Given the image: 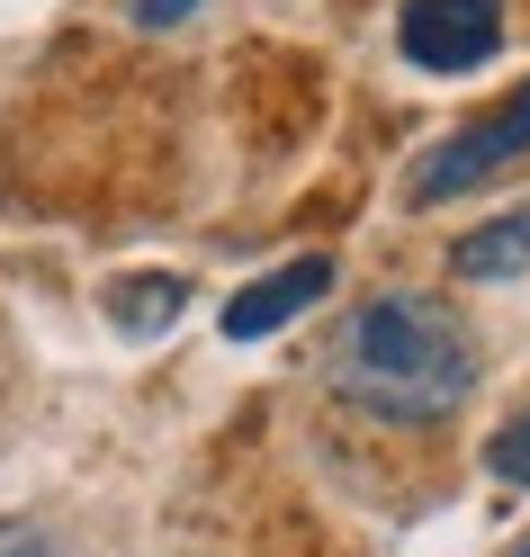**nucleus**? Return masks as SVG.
<instances>
[{"instance_id":"1","label":"nucleus","mask_w":530,"mask_h":557,"mask_svg":"<svg viewBox=\"0 0 530 557\" xmlns=\"http://www.w3.org/2000/svg\"><path fill=\"white\" fill-rule=\"evenodd\" d=\"M324 377L342 405L378 413V423H441L477 387V333L432 288H378L342 315Z\"/></svg>"},{"instance_id":"2","label":"nucleus","mask_w":530,"mask_h":557,"mask_svg":"<svg viewBox=\"0 0 530 557\" xmlns=\"http://www.w3.org/2000/svg\"><path fill=\"white\" fill-rule=\"evenodd\" d=\"M521 153H530V82H521V90H504L485 117H468L458 135H441V145L414 162V198H422V207L468 198V189H485V181H494V171H513Z\"/></svg>"},{"instance_id":"3","label":"nucleus","mask_w":530,"mask_h":557,"mask_svg":"<svg viewBox=\"0 0 530 557\" xmlns=\"http://www.w3.org/2000/svg\"><path fill=\"white\" fill-rule=\"evenodd\" d=\"M504 37V0H405L396 46L414 73H477Z\"/></svg>"},{"instance_id":"4","label":"nucleus","mask_w":530,"mask_h":557,"mask_svg":"<svg viewBox=\"0 0 530 557\" xmlns=\"http://www.w3.org/2000/svg\"><path fill=\"white\" fill-rule=\"evenodd\" d=\"M324 288H333V261H324V252H306V261H288V270H261L243 297H225V342H270L279 324H297Z\"/></svg>"},{"instance_id":"5","label":"nucleus","mask_w":530,"mask_h":557,"mask_svg":"<svg viewBox=\"0 0 530 557\" xmlns=\"http://www.w3.org/2000/svg\"><path fill=\"white\" fill-rule=\"evenodd\" d=\"M458 278H521L530 270V207H513V216H494L477 234H458V252H449Z\"/></svg>"},{"instance_id":"6","label":"nucleus","mask_w":530,"mask_h":557,"mask_svg":"<svg viewBox=\"0 0 530 557\" xmlns=\"http://www.w3.org/2000/svg\"><path fill=\"white\" fill-rule=\"evenodd\" d=\"M109 315H118V333H162L171 315H181V278H118L109 288Z\"/></svg>"},{"instance_id":"7","label":"nucleus","mask_w":530,"mask_h":557,"mask_svg":"<svg viewBox=\"0 0 530 557\" xmlns=\"http://www.w3.org/2000/svg\"><path fill=\"white\" fill-rule=\"evenodd\" d=\"M485 476H494V485H530V405L485 441Z\"/></svg>"},{"instance_id":"8","label":"nucleus","mask_w":530,"mask_h":557,"mask_svg":"<svg viewBox=\"0 0 530 557\" xmlns=\"http://www.w3.org/2000/svg\"><path fill=\"white\" fill-rule=\"evenodd\" d=\"M198 10V0H135V18H145V27H181Z\"/></svg>"},{"instance_id":"9","label":"nucleus","mask_w":530,"mask_h":557,"mask_svg":"<svg viewBox=\"0 0 530 557\" xmlns=\"http://www.w3.org/2000/svg\"><path fill=\"white\" fill-rule=\"evenodd\" d=\"M0 557H54L46 540H10V548H0Z\"/></svg>"},{"instance_id":"10","label":"nucleus","mask_w":530,"mask_h":557,"mask_svg":"<svg viewBox=\"0 0 530 557\" xmlns=\"http://www.w3.org/2000/svg\"><path fill=\"white\" fill-rule=\"evenodd\" d=\"M513 557H530V540H521V548H513Z\"/></svg>"}]
</instances>
